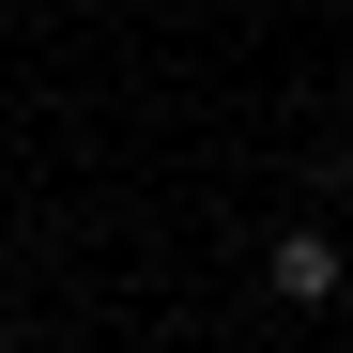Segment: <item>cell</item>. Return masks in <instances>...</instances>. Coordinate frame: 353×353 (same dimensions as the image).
<instances>
[{"mask_svg":"<svg viewBox=\"0 0 353 353\" xmlns=\"http://www.w3.org/2000/svg\"><path fill=\"white\" fill-rule=\"evenodd\" d=\"M0 353H31V338H0Z\"/></svg>","mask_w":353,"mask_h":353,"instance_id":"3","label":"cell"},{"mask_svg":"<svg viewBox=\"0 0 353 353\" xmlns=\"http://www.w3.org/2000/svg\"><path fill=\"white\" fill-rule=\"evenodd\" d=\"M261 276H276V307H338V292H353V246H338V230H276Z\"/></svg>","mask_w":353,"mask_h":353,"instance_id":"1","label":"cell"},{"mask_svg":"<svg viewBox=\"0 0 353 353\" xmlns=\"http://www.w3.org/2000/svg\"><path fill=\"white\" fill-rule=\"evenodd\" d=\"M338 200H353V169H338Z\"/></svg>","mask_w":353,"mask_h":353,"instance_id":"2","label":"cell"}]
</instances>
